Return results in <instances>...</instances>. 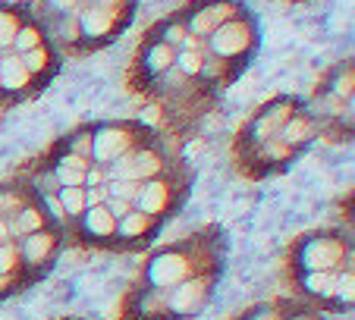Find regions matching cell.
<instances>
[{
	"mask_svg": "<svg viewBox=\"0 0 355 320\" xmlns=\"http://www.w3.org/2000/svg\"><path fill=\"white\" fill-rule=\"evenodd\" d=\"M182 274H186V260L173 258V254H170V258H161L155 264V280L157 283H176Z\"/></svg>",
	"mask_w": 355,
	"mask_h": 320,
	"instance_id": "1",
	"label": "cell"
},
{
	"mask_svg": "<svg viewBox=\"0 0 355 320\" xmlns=\"http://www.w3.org/2000/svg\"><path fill=\"white\" fill-rule=\"evenodd\" d=\"M126 148V139H123L120 132H104L98 139V148H94V154H98L101 160H107V157H114L116 151H123Z\"/></svg>",
	"mask_w": 355,
	"mask_h": 320,
	"instance_id": "2",
	"label": "cell"
},
{
	"mask_svg": "<svg viewBox=\"0 0 355 320\" xmlns=\"http://www.w3.org/2000/svg\"><path fill=\"white\" fill-rule=\"evenodd\" d=\"M157 170V160L151 157V154H145V157H132V160H126L120 167V173L123 176H141V173H155Z\"/></svg>",
	"mask_w": 355,
	"mask_h": 320,
	"instance_id": "3",
	"label": "cell"
},
{
	"mask_svg": "<svg viewBox=\"0 0 355 320\" xmlns=\"http://www.w3.org/2000/svg\"><path fill=\"white\" fill-rule=\"evenodd\" d=\"M26 82V66H22L19 60H3V66H0V85H22Z\"/></svg>",
	"mask_w": 355,
	"mask_h": 320,
	"instance_id": "4",
	"label": "cell"
},
{
	"mask_svg": "<svg viewBox=\"0 0 355 320\" xmlns=\"http://www.w3.org/2000/svg\"><path fill=\"white\" fill-rule=\"evenodd\" d=\"M198 299H201V286H182V292L173 299V308L176 311H189Z\"/></svg>",
	"mask_w": 355,
	"mask_h": 320,
	"instance_id": "5",
	"label": "cell"
},
{
	"mask_svg": "<svg viewBox=\"0 0 355 320\" xmlns=\"http://www.w3.org/2000/svg\"><path fill=\"white\" fill-rule=\"evenodd\" d=\"M88 226H92L94 233H110V229H114V217H110L107 211H92L88 213Z\"/></svg>",
	"mask_w": 355,
	"mask_h": 320,
	"instance_id": "6",
	"label": "cell"
},
{
	"mask_svg": "<svg viewBox=\"0 0 355 320\" xmlns=\"http://www.w3.org/2000/svg\"><path fill=\"white\" fill-rule=\"evenodd\" d=\"M242 41H245V38H242L239 28H227V32H220V35L214 38V44L220 47V51H233V47H239Z\"/></svg>",
	"mask_w": 355,
	"mask_h": 320,
	"instance_id": "7",
	"label": "cell"
},
{
	"mask_svg": "<svg viewBox=\"0 0 355 320\" xmlns=\"http://www.w3.org/2000/svg\"><path fill=\"white\" fill-rule=\"evenodd\" d=\"M164 201V188L161 186H148L141 195V211H157V204Z\"/></svg>",
	"mask_w": 355,
	"mask_h": 320,
	"instance_id": "8",
	"label": "cell"
},
{
	"mask_svg": "<svg viewBox=\"0 0 355 320\" xmlns=\"http://www.w3.org/2000/svg\"><path fill=\"white\" fill-rule=\"evenodd\" d=\"M47 248H51V239H47V235H32V239H28V248H26V251H28V258L38 260L41 254L47 251Z\"/></svg>",
	"mask_w": 355,
	"mask_h": 320,
	"instance_id": "9",
	"label": "cell"
},
{
	"mask_svg": "<svg viewBox=\"0 0 355 320\" xmlns=\"http://www.w3.org/2000/svg\"><path fill=\"white\" fill-rule=\"evenodd\" d=\"M82 204H85V198H82V192L79 188H67V192H63V207H67V211H82Z\"/></svg>",
	"mask_w": 355,
	"mask_h": 320,
	"instance_id": "10",
	"label": "cell"
},
{
	"mask_svg": "<svg viewBox=\"0 0 355 320\" xmlns=\"http://www.w3.org/2000/svg\"><path fill=\"white\" fill-rule=\"evenodd\" d=\"M69 163H73V167H63L60 170V176H63V182H69V186H76V182H79L82 179V173H79V170H82V160H69Z\"/></svg>",
	"mask_w": 355,
	"mask_h": 320,
	"instance_id": "11",
	"label": "cell"
},
{
	"mask_svg": "<svg viewBox=\"0 0 355 320\" xmlns=\"http://www.w3.org/2000/svg\"><path fill=\"white\" fill-rule=\"evenodd\" d=\"M123 229H126V233H141V229H145V217H129V220L123 223Z\"/></svg>",
	"mask_w": 355,
	"mask_h": 320,
	"instance_id": "12",
	"label": "cell"
},
{
	"mask_svg": "<svg viewBox=\"0 0 355 320\" xmlns=\"http://www.w3.org/2000/svg\"><path fill=\"white\" fill-rule=\"evenodd\" d=\"M26 66H28V69H41V66H44V53H41V51H32V53L26 57Z\"/></svg>",
	"mask_w": 355,
	"mask_h": 320,
	"instance_id": "13",
	"label": "cell"
},
{
	"mask_svg": "<svg viewBox=\"0 0 355 320\" xmlns=\"http://www.w3.org/2000/svg\"><path fill=\"white\" fill-rule=\"evenodd\" d=\"M85 26H88V32H101V28L107 26V19H104V16H88Z\"/></svg>",
	"mask_w": 355,
	"mask_h": 320,
	"instance_id": "14",
	"label": "cell"
},
{
	"mask_svg": "<svg viewBox=\"0 0 355 320\" xmlns=\"http://www.w3.org/2000/svg\"><path fill=\"white\" fill-rule=\"evenodd\" d=\"M19 226L22 229H35V226H38V213L26 211V213H22V220H19Z\"/></svg>",
	"mask_w": 355,
	"mask_h": 320,
	"instance_id": "15",
	"label": "cell"
},
{
	"mask_svg": "<svg viewBox=\"0 0 355 320\" xmlns=\"http://www.w3.org/2000/svg\"><path fill=\"white\" fill-rule=\"evenodd\" d=\"M10 264H13V251H10V248H0V270H10Z\"/></svg>",
	"mask_w": 355,
	"mask_h": 320,
	"instance_id": "16",
	"label": "cell"
},
{
	"mask_svg": "<svg viewBox=\"0 0 355 320\" xmlns=\"http://www.w3.org/2000/svg\"><path fill=\"white\" fill-rule=\"evenodd\" d=\"M311 289H318V292H327V276H311Z\"/></svg>",
	"mask_w": 355,
	"mask_h": 320,
	"instance_id": "17",
	"label": "cell"
},
{
	"mask_svg": "<svg viewBox=\"0 0 355 320\" xmlns=\"http://www.w3.org/2000/svg\"><path fill=\"white\" fill-rule=\"evenodd\" d=\"M32 44H35V32L32 28H26V32L19 35V47H32Z\"/></svg>",
	"mask_w": 355,
	"mask_h": 320,
	"instance_id": "18",
	"label": "cell"
},
{
	"mask_svg": "<svg viewBox=\"0 0 355 320\" xmlns=\"http://www.w3.org/2000/svg\"><path fill=\"white\" fill-rule=\"evenodd\" d=\"M0 41H10V19L0 16Z\"/></svg>",
	"mask_w": 355,
	"mask_h": 320,
	"instance_id": "19",
	"label": "cell"
},
{
	"mask_svg": "<svg viewBox=\"0 0 355 320\" xmlns=\"http://www.w3.org/2000/svg\"><path fill=\"white\" fill-rule=\"evenodd\" d=\"M167 60H170V53L164 51V47H161V51H155V66H164Z\"/></svg>",
	"mask_w": 355,
	"mask_h": 320,
	"instance_id": "20",
	"label": "cell"
},
{
	"mask_svg": "<svg viewBox=\"0 0 355 320\" xmlns=\"http://www.w3.org/2000/svg\"><path fill=\"white\" fill-rule=\"evenodd\" d=\"M182 66H186V69H195V66H198V63H195V57H192V53H186V57H182Z\"/></svg>",
	"mask_w": 355,
	"mask_h": 320,
	"instance_id": "21",
	"label": "cell"
},
{
	"mask_svg": "<svg viewBox=\"0 0 355 320\" xmlns=\"http://www.w3.org/2000/svg\"><path fill=\"white\" fill-rule=\"evenodd\" d=\"M114 192H120L126 198V195H132V186H114Z\"/></svg>",
	"mask_w": 355,
	"mask_h": 320,
	"instance_id": "22",
	"label": "cell"
},
{
	"mask_svg": "<svg viewBox=\"0 0 355 320\" xmlns=\"http://www.w3.org/2000/svg\"><path fill=\"white\" fill-rule=\"evenodd\" d=\"M0 242H3V226H0Z\"/></svg>",
	"mask_w": 355,
	"mask_h": 320,
	"instance_id": "23",
	"label": "cell"
},
{
	"mask_svg": "<svg viewBox=\"0 0 355 320\" xmlns=\"http://www.w3.org/2000/svg\"><path fill=\"white\" fill-rule=\"evenodd\" d=\"M60 3H69V0H60Z\"/></svg>",
	"mask_w": 355,
	"mask_h": 320,
	"instance_id": "24",
	"label": "cell"
}]
</instances>
